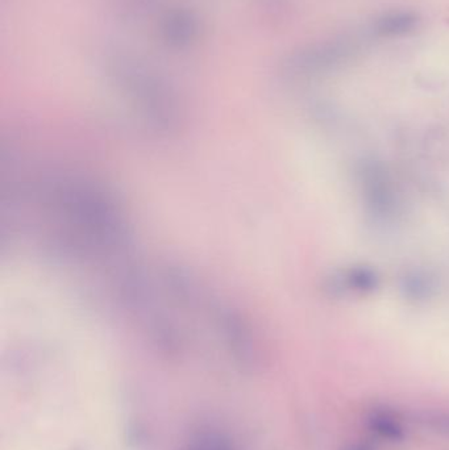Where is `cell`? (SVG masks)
I'll list each match as a JSON object with an SVG mask.
<instances>
[{
    "mask_svg": "<svg viewBox=\"0 0 449 450\" xmlns=\"http://www.w3.org/2000/svg\"><path fill=\"white\" fill-rule=\"evenodd\" d=\"M368 427L373 434L390 442H402L407 436L400 418L385 408H376L368 415Z\"/></svg>",
    "mask_w": 449,
    "mask_h": 450,
    "instance_id": "2",
    "label": "cell"
},
{
    "mask_svg": "<svg viewBox=\"0 0 449 450\" xmlns=\"http://www.w3.org/2000/svg\"><path fill=\"white\" fill-rule=\"evenodd\" d=\"M416 17L410 14H393L383 17L379 23V31L385 36L407 34L415 27Z\"/></svg>",
    "mask_w": 449,
    "mask_h": 450,
    "instance_id": "3",
    "label": "cell"
},
{
    "mask_svg": "<svg viewBox=\"0 0 449 450\" xmlns=\"http://www.w3.org/2000/svg\"><path fill=\"white\" fill-rule=\"evenodd\" d=\"M420 421L430 429L439 434H449V414L427 412L420 417Z\"/></svg>",
    "mask_w": 449,
    "mask_h": 450,
    "instance_id": "4",
    "label": "cell"
},
{
    "mask_svg": "<svg viewBox=\"0 0 449 450\" xmlns=\"http://www.w3.org/2000/svg\"><path fill=\"white\" fill-rule=\"evenodd\" d=\"M12 204L53 255L86 267H127L124 218L98 186L73 177L38 178L21 187Z\"/></svg>",
    "mask_w": 449,
    "mask_h": 450,
    "instance_id": "1",
    "label": "cell"
},
{
    "mask_svg": "<svg viewBox=\"0 0 449 450\" xmlns=\"http://www.w3.org/2000/svg\"><path fill=\"white\" fill-rule=\"evenodd\" d=\"M342 450H377V447L368 440L363 441H356V442H350L346 445Z\"/></svg>",
    "mask_w": 449,
    "mask_h": 450,
    "instance_id": "5",
    "label": "cell"
}]
</instances>
